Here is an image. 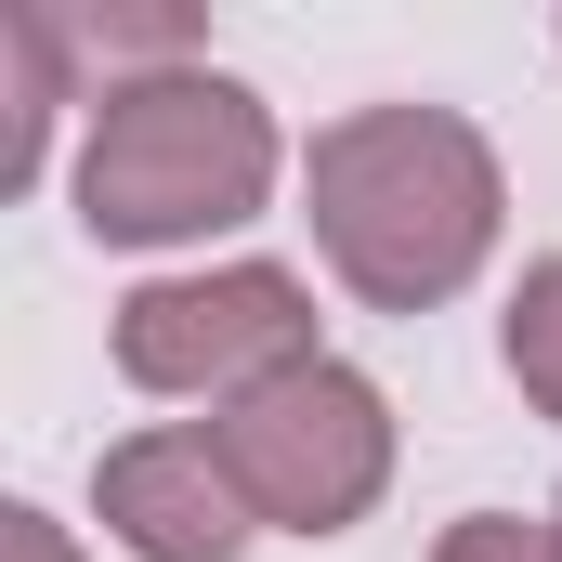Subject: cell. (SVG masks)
Instances as JSON below:
<instances>
[{
	"label": "cell",
	"mask_w": 562,
	"mask_h": 562,
	"mask_svg": "<svg viewBox=\"0 0 562 562\" xmlns=\"http://www.w3.org/2000/svg\"><path fill=\"white\" fill-rule=\"evenodd\" d=\"M0 66H13V144H0V183L26 196V183L53 170L66 105H92V92H79V26H66V0H13V13H0Z\"/></svg>",
	"instance_id": "cell-6"
},
{
	"label": "cell",
	"mask_w": 562,
	"mask_h": 562,
	"mask_svg": "<svg viewBox=\"0 0 562 562\" xmlns=\"http://www.w3.org/2000/svg\"><path fill=\"white\" fill-rule=\"evenodd\" d=\"M105 353H119V380H132L144 406H249L262 380L288 367H314L327 340H314V276H288V262H196V276H144L119 301V327H105Z\"/></svg>",
	"instance_id": "cell-4"
},
{
	"label": "cell",
	"mask_w": 562,
	"mask_h": 562,
	"mask_svg": "<svg viewBox=\"0 0 562 562\" xmlns=\"http://www.w3.org/2000/svg\"><path fill=\"white\" fill-rule=\"evenodd\" d=\"M288 183V132L236 66H144L105 79L79 157H66V210L92 249H210L236 223H262V196Z\"/></svg>",
	"instance_id": "cell-2"
},
{
	"label": "cell",
	"mask_w": 562,
	"mask_h": 562,
	"mask_svg": "<svg viewBox=\"0 0 562 562\" xmlns=\"http://www.w3.org/2000/svg\"><path fill=\"white\" fill-rule=\"evenodd\" d=\"M236 497L262 510V537H353L380 497H393V393L353 367V353H314L262 380L249 406L210 419Z\"/></svg>",
	"instance_id": "cell-3"
},
{
	"label": "cell",
	"mask_w": 562,
	"mask_h": 562,
	"mask_svg": "<svg viewBox=\"0 0 562 562\" xmlns=\"http://www.w3.org/2000/svg\"><path fill=\"white\" fill-rule=\"evenodd\" d=\"M0 562H79V537H66L40 497H13V510H0Z\"/></svg>",
	"instance_id": "cell-10"
},
{
	"label": "cell",
	"mask_w": 562,
	"mask_h": 562,
	"mask_svg": "<svg viewBox=\"0 0 562 562\" xmlns=\"http://www.w3.org/2000/svg\"><path fill=\"white\" fill-rule=\"evenodd\" d=\"M431 562H562V510H458Z\"/></svg>",
	"instance_id": "cell-9"
},
{
	"label": "cell",
	"mask_w": 562,
	"mask_h": 562,
	"mask_svg": "<svg viewBox=\"0 0 562 562\" xmlns=\"http://www.w3.org/2000/svg\"><path fill=\"white\" fill-rule=\"evenodd\" d=\"M301 223H314V262L367 314H445L510 236V170L458 105H419V92L340 105L301 144Z\"/></svg>",
	"instance_id": "cell-1"
},
{
	"label": "cell",
	"mask_w": 562,
	"mask_h": 562,
	"mask_svg": "<svg viewBox=\"0 0 562 562\" xmlns=\"http://www.w3.org/2000/svg\"><path fill=\"white\" fill-rule=\"evenodd\" d=\"M497 367H510V393H524V406L562 431V249L510 276V314H497Z\"/></svg>",
	"instance_id": "cell-7"
},
{
	"label": "cell",
	"mask_w": 562,
	"mask_h": 562,
	"mask_svg": "<svg viewBox=\"0 0 562 562\" xmlns=\"http://www.w3.org/2000/svg\"><path fill=\"white\" fill-rule=\"evenodd\" d=\"M92 524H105L132 562H249V537H262V510L236 497L210 419L119 431V445L92 458Z\"/></svg>",
	"instance_id": "cell-5"
},
{
	"label": "cell",
	"mask_w": 562,
	"mask_h": 562,
	"mask_svg": "<svg viewBox=\"0 0 562 562\" xmlns=\"http://www.w3.org/2000/svg\"><path fill=\"white\" fill-rule=\"evenodd\" d=\"M79 26V53H105V79H144V66H196V13L183 0H92V13H66Z\"/></svg>",
	"instance_id": "cell-8"
},
{
	"label": "cell",
	"mask_w": 562,
	"mask_h": 562,
	"mask_svg": "<svg viewBox=\"0 0 562 562\" xmlns=\"http://www.w3.org/2000/svg\"><path fill=\"white\" fill-rule=\"evenodd\" d=\"M550 510H562V497H550Z\"/></svg>",
	"instance_id": "cell-11"
}]
</instances>
